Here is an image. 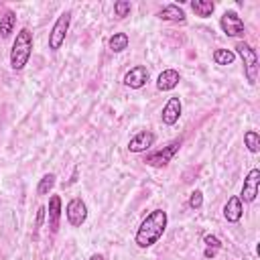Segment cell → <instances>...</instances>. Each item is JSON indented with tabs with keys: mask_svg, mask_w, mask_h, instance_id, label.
Masks as SVG:
<instances>
[{
	"mask_svg": "<svg viewBox=\"0 0 260 260\" xmlns=\"http://www.w3.org/2000/svg\"><path fill=\"white\" fill-rule=\"evenodd\" d=\"M32 53V32L28 28H20L16 32V39L12 43V51H10V67L14 71H20Z\"/></svg>",
	"mask_w": 260,
	"mask_h": 260,
	"instance_id": "cell-2",
	"label": "cell"
},
{
	"mask_svg": "<svg viewBox=\"0 0 260 260\" xmlns=\"http://www.w3.org/2000/svg\"><path fill=\"white\" fill-rule=\"evenodd\" d=\"M181 110H183V106H181V100L179 98H169V102L165 104V108H162V122L167 124V126H173V124H177V120H179V116H181Z\"/></svg>",
	"mask_w": 260,
	"mask_h": 260,
	"instance_id": "cell-10",
	"label": "cell"
},
{
	"mask_svg": "<svg viewBox=\"0 0 260 260\" xmlns=\"http://www.w3.org/2000/svg\"><path fill=\"white\" fill-rule=\"evenodd\" d=\"M128 35L126 32H116V35H112L110 37V49H112V53H122V51H126L128 49Z\"/></svg>",
	"mask_w": 260,
	"mask_h": 260,
	"instance_id": "cell-18",
	"label": "cell"
},
{
	"mask_svg": "<svg viewBox=\"0 0 260 260\" xmlns=\"http://www.w3.org/2000/svg\"><path fill=\"white\" fill-rule=\"evenodd\" d=\"M158 18L162 20H171V22H183L185 20V12L179 4H167L165 8L158 10Z\"/></svg>",
	"mask_w": 260,
	"mask_h": 260,
	"instance_id": "cell-15",
	"label": "cell"
},
{
	"mask_svg": "<svg viewBox=\"0 0 260 260\" xmlns=\"http://www.w3.org/2000/svg\"><path fill=\"white\" fill-rule=\"evenodd\" d=\"M179 81H181V75H179L177 69H165L156 77V87L160 91H171V89H175L179 85Z\"/></svg>",
	"mask_w": 260,
	"mask_h": 260,
	"instance_id": "cell-12",
	"label": "cell"
},
{
	"mask_svg": "<svg viewBox=\"0 0 260 260\" xmlns=\"http://www.w3.org/2000/svg\"><path fill=\"white\" fill-rule=\"evenodd\" d=\"M191 8H193V12H195L197 16L207 18V16H211V12L215 10V4H213L211 0H193V2H191Z\"/></svg>",
	"mask_w": 260,
	"mask_h": 260,
	"instance_id": "cell-17",
	"label": "cell"
},
{
	"mask_svg": "<svg viewBox=\"0 0 260 260\" xmlns=\"http://www.w3.org/2000/svg\"><path fill=\"white\" fill-rule=\"evenodd\" d=\"M69 22H71V14H69V12H63V14L55 20V24H53V28H51V32H49V49H51V51L61 49V45L65 43V35H67V30H69Z\"/></svg>",
	"mask_w": 260,
	"mask_h": 260,
	"instance_id": "cell-4",
	"label": "cell"
},
{
	"mask_svg": "<svg viewBox=\"0 0 260 260\" xmlns=\"http://www.w3.org/2000/svg\"><path fill=\"white\" fill-rule=\"evenodd\" d=\"M14 26H16V14L12 10H6L4 16L0 18V35H2V39L10 37L12 30H14Z\"/></svg>",
	"mask_w": 260,
	"mask_h": 260,
	"instance_id": "cell-16",
	"label": "cell"
},
{
	"mask_svg": "<svg viewBox=\"0 0 260 260\" xmlns=\"http://www.w3.org/2000/svg\"><path fill=\"white\" fill-rule=\"evenodd\" d=\"M146 81H148V69L144 65H136L124 75V85H128L130 89H140Z\"/></svg>",
	"mask_w": 260,
	"mask_h": 260,
	"instance_id": "cell-9",
	"label": "cell"
},
{
	"mask_svg": "<svg viewBox=\"0 0 260 260\" xmlns=\"http://www.w3.org/2000/svg\"><path fill=\"white\" fill-rule=\"evenodd\" d=\"M165 228H167V211H162V209L150 211L142 219V223H140V228L136 232V238H134L136 246L138 248H150L165 234Z\"/></svg>",
	"mask_w": 260,
	"mask_h": 260,
	"instance_id": "cell-1",
	"label": "cell"
},
{
	"mask_svg": "<svg viewBox=\"0 0 260 260\" xmlns=\"http://www.w3.org/2000/svg\"><path fill=\"white\" fill-rule=\"evenodd\" d=\"M219 26H221V30H223L228 37H242V35L246 32V28H244V20H242L236 12H232V10H228V12L221 14Z\"/></svg>",
	"mask_w": 260,
	"mask_h": 260,
	"instance_id": "cell-5",
	"label": "cell"
},
{
	"mask_svg": "<svg viewBox=\"0 0 260 260\" xmlns=\"http://www.w3.org/2000/svg\"><path fill=\"white\" fill-rule=\"evenodd\" d=\"M244 142H246V146H248L250 152H258L260 150V136H258L256 130H248L244 134Z\"/></svg>",
	"mask_w": 260,
	"mask_h": 260,
	"instance_id": "cell-21",
	"label": "cell"
},
{
	"mask_svg": "<svg viewBox=\"0 0 260 260\" xmlns=\"http://www.w3.org/2000/svg\"><path fill=\"white\" fill-rule=\"evenodd\" d=\"M236 51H238V55H240L242 61H244L246 79H248L250 83H256V79H258V57H256V51H254L248 43H244V41H240V43L236 45Z\"/></svg>",
	"mask_w": 260,
	"mask_h": 260,
	"instance_id": "cell-3",
	"label": "cell"
},
{
	"mask_svg": "<svg viewBox=\"0 0 260 260\" xmlns=\"http://www.w3.org/2000/svg\"><path fill=\"white\" fill-rule=\"evenodd\" d=\"M53 185H55V175H53V173H47V175L39 181L37 193H39V195H47V193L53 189Z\"/></svg>",
	"mask_w": 260,
	"mask_h": 260,
	"instance_id": "cell-22",
	"label": "cell"
},
{
	"mask_svg": "<svg viewBox=\"0 0 260 260\" xmlns=\"http://www.w3.org/2000/svg\"><path fill=\"white\" fill-rule=\"evenodd\" d=\"M45 207H39V211H37V228H41L43 225V217H45Z\"/></svg>",
	"mask_w": 260,
	"mask_h": 260,
	"instance_id": "cell-25",
	"label": "cell"
},
{
	"mask_svg": "<svg viewBox=\"0 0 260 260\" xmlns=\"http://www.w3.org/2000/svg\"><path fill=\"white\" fill-rule=\"evenodd\" d=\"M258 185H260V171L258 169H252L248 173V177L244 179V187H242V195H240V201H254L256 195H258Z\"/></svg>",
	"mask_w": 260,
	"mask_h": 260,
	"instance_id": "cell-8",
	"label": "cell"
},
{
	"mask_svg": "<svg viewBox=\"0 0 260 260\" xmlns=\"http://www.w3.org/2000/svg\"><path fill=\"white\" fill-rule=\"evenodd\" d=\"M65 215H67V221H69L73 228H79V225L87 219V207H85V203H83L79 197H75V199H71V201L67 203Z\"/></svg>",
	"mask_w": 260,
	"mask_h": 260,
	"instance_id": "cell-7",
	"label": "cell"
},
{
	"mask_svg": "<svg viewBox=\"0 0 260 260\" xmlns=\"http://www.w3.org/2000/svg\"><path fill=\"white\" fill-rule=\"evenodd\" d=\"M203 242H205V258H213L215 252L221 248V242H219L215 236H211V234H207V236L203 238Z\"/></svg>",
	"mask_w": 260,
	"mask_h": 260,
	"instance_id": "cell-20",
	"label": "cell"
},
{
	"mask_svg": "<svg viewBox=\"0 0 260 260\" xmlns=\"http://www.w3.org/2000/svg\"><path fill=\"white\" fill-rule=\"evenodd\" d=\"M130 2L128 0H118L116 4H114V12H116V16H120V18H124V16H128V12H130Z\"/></svg>",
	"mask_w": 260,
	"mask_h": 260,
	"instance_id": "cell-23",
	"label": "cell"
},
{
	"mask_svg": "<svg viewBox=\"0 0 260 260\" xmlns=\"http://www.w3.org/2000/svg\"><path fill=\"white\" fill-rule=\"evenodd\" d=\"M201 205H203V193L201 191H193L189 195V207L191 209H199Z\"/></svg>",
	"mask_w": 260,
	"mask_h": 260,
	"instance_id": "cell-24",
	"label": "cell"
},
{
	"mask_svg": "<svg viewBox=\"0 0 260 260\" xmlns=\"http://www.w3.org/2000/svg\"><path fill=\"white\" fill-rule=\"evenodd\" d=\"M242 213H244V207H242L240 197H238V195L230 197V199H228V203L223 205V217H225L228 221L236 223V221H240V219H242Z\"/></svg>",
	"mask_w": 260,
	"mask_h": 260,
	"instance_id": "cell-13",
	"label": "cell"
},
{
	"mask_svg": "<svg viewBox=\"0 0 260 260\" xmlns=\"http://www.w3.org/2000/svg\"><path fill=\"white\" fill-rule=\"evenodd\" d=\"M89 260H104V256H102V254H93Z\"/></svg>",
	"mask_w": 260,
	"mask_h": 260,
	"instance_id": "cell-26",
	"label": "cell"
},
{
	"mask_svg": "<svg viewBox=\"0 0 260 260\" xmlns=\"http://www.w3.org/2000/svg\"><path fill=\"white\" fill-rule=\"evenodd\" d=\"M234 59H236V55H234V51H230V49H215V51H213V61H215L217 65H232Z\"/></svg>",
	"mask_w": 260,
	"mask_h": 260,
	"instance_id": "cell-19",
	"label": "cell"
},
{
	"mask_svg": "<svg viewBox=\"0 0 260 260\" xmlns=\"http://www.w3.org/2000/svg\"><path fill=\"white\" fill-rule=\"evenodd\" d=\"M59 217H61V197L53 195L49 199V228H51V232L59 230Z\"/></svg>",
	"mask_w": 260,
	"mask_h": 260,
	"instance_id": "cell-14",
	"label": "cell"
},
{
	"mask_svg": "<svg viewBox=\"0 0 260 260\" xmlns=\"http://www.w3.org/2000/svg\"><path fill=\"white\" fill-rule=\"evenodd\" d=\"M179 146H181V140H173V142L167 144L162 150H156V152L148 154L144 162H148L150 167H167V165L171 162V158L175 156V152L179 150Z\"/></svg>",
	"mask_w": 260,
	"mask_h": 260,
	"instance_id": "cell-6",
	"label": "cell"
},
{
	"mask_svg": "<svg viewBox=\"0 0 260 260\" xmlns=\"http://www.w3.org/2000/svg\"><path fill=\"white\" fill-rule=\"evenodd\" d=\"M152 144H154V134L148 132V130H144V132H138L134 138H130L128 150H130V152H144V150H148Z\"/></svg>",
	"mask_w": 260,
	"mask_h": 260,
	"instance_id": "cell-11",
	"label": "cell"
}]
</instances>
